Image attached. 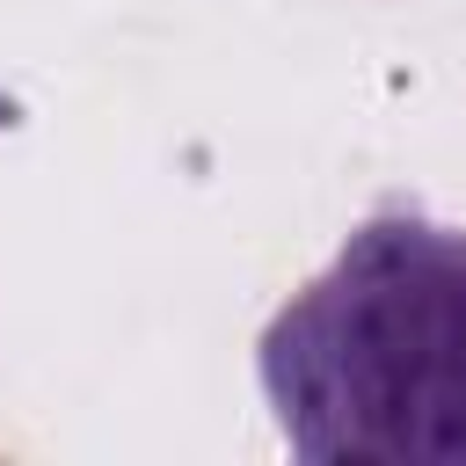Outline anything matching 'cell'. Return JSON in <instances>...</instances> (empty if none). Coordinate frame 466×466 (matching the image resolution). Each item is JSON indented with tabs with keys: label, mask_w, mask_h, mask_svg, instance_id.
I'll use <instances>...</instances> for the list:
<instances>
[{
	"label": "cell",
	"mask_w": 466,
	"mask_h": 466,
	"mask_svg": "<svg viewBox=\"0 0 466 466\" xmlns=\"http://www.w3.org/2000/svg\"><path fill=\"white\" fill-rule=\"evenodd\" d=\"M255 379L313 466H466V226L379 204L277 306Z\"/></svg>",
	"instance_id": "cell-1"
}]
</instances>
